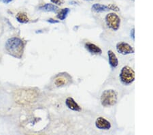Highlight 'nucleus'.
<instances>
[{"label":"nucleus","mask_w":153,"mask_h":135,"mask_svg":"<svg viewBox=\"0 0 153 135\" xmlns=\"http://www.w3.org/2000/svg\"><path fill=\"white\" fill-rule=\"evenodd\" d=\"M6 49L13 57L21 58L23 53V42L18 38H10L6 42Z\"/></svg>","instance_id":"1"},{"label":"nucleus","mask_w":153,"mask_h":135,"mask_svg":"<svg viewBox=\"0 0 153 135\" xmlns=\"http://www.w3.org/2000/svg\"><path fill=\"white\" fill-rule=\"evenodd\" d=\"M117 102V94L115 91L108 90L103 92L101 97V102L102 106L107 107L114 105Z\"/></svg>","instance_id":"2"},{"label":"nucleus","mask_w":153,"mask_h":135,"mask_svg":"<svg viewBox=\"0 0 153 135\" xmlns=\"http://www.w3.org/2000/svg\"><path fill=\"white\" fill-rule=\"evenodd\" d=\"M120 78L123 84L129 85L134 81L135 72L129 66H124L120 71Z\"/></svg>","instance_id":"3"},{"label":"nucleus","mask_w":153,"mask_h":135,"mask_svg":"<svg viewBox=\"0 0 153 135\" xmlns=\"http://www.w3.org/2000/svg\"><path fill=\"white\" fill-rule=\"evenodd\" d=\"M105 21L108 26L114 31L118 29L120 24V19L117 14L114 13H109L105 16Z\"/></svg>","instance_id":"4"},{"label":"nucleus","mask_w":153,"mask_h":135,"mask_svg":"<svg viewBox=\"0 0 153 135\" xmlns=\"http://www.w3.org/2000/svg\"><path fill=\"white\" fill-rule=\"evenodd\" d=\"M117 50L123 55H128L134 53V49L131 46L126 43H119L117 45Z\"/></svg>","instance_id":"5"},{"label":"nucleus","mask_w":153,"mask_h":135,"mask_svg":"<svg viewBox=\"0 0 153 135\" xmlns=\"http://www.w3.org/2000/svg\"><path fill=\"white\" fill-rule=\"evenodd\" d=\"M95 126L100 130H109L111 128V124L107 119L101 117L96 119Z\"/></svg>","instance_id":"6"},{"label":"nucleus","mask_w":153,"mask_h":135,"mask_svg":"<svg viewBox=\"0 0 153 135\" xmlns=\"http://www.w3.org/2000/svg\"><path fill=\"white\" fill-rule=\"evenodd\" d=\"M65 104L69 109L71 110H75V111H80L81 110V108L80 107V106L76 102L75 100H74L72 98H68L67 99H66Z\"/></svg>","instance_id":"7"},{"label":"nucleus","mask_w":153,"mask_h":135,"mask_svg":"<svg viewBox=\"0 0 153 135\" xmlns=\"http://www.w3.org/2000/svg\"><path fill=\"white\" fill-rule=\"evenodd\" d=\"M108 60H109L110 65L114 68H117L118 65V60L114 53L112 51L110 50L108 51Z\"/></svg>","instance_id":"8"},{"label":"nucleus","mask_w":153,"mask_h":135,"mask_svg":"<svg viewBox=\"0 0 153 135\" xmlns=\"http://www.w3.org/2000/svg\"><path fill=\"white\" fill-rule=\"evenodd\" d=\"M85 47L89 52L94 54H101L102 52V49L93 43H86L85 45Z\"/></svg>","instance_id":"9"},{"label":"nucleus","mask_w":153,"mask_h":135,"mask_svg":"<svg viewBox=\"0 0 153 135\" xmlns=\"http://www.w3.org/2000/svg\"><path fill=\"white\" fill-rule=\"evenodd\" d=\"M39 9L42 10L46 11V12H56L59 10V7L55 6V4H46L43 5L42 6H41Z\"/></svg>","instance_id":"10"},{"label":"nucleus","mask_w":153,"mask_h":135,"mask_svg":"<svg viewBox=\"0 0 153 135\" xmlns=\"http://www.w3.org/2000/svg\"><path fill=\"white\" fill-rule=\"evenodd\" d=\"M92 10L96 12H101L110 10V8L108 6H105V5L100 4H95L92 6Z\"/></svg>","instance_id":"11"},{"label":"nucleus","mask_w":153,"mask_h":135,"mask_svg":"<svg viewBox=\"0 0 153 135\" xmlns=\"http://www.w3.org/2000/svg\"><path fill=\"white\" fill-rule=\"evenodd\" d=\"M16 20L21 23H26L29 21V19L27 14L24 12H19L16 16Z\"/></svg>","instance_id":"12"},{"label":"nucleus","mask_w":153,"mask_h":135,"mask_svg":"<svg viewBox=\"0 0 153 135\" xmlns=\"http://www.w3.org/2000/svg\"><path fill=\"white\" fill-rule=\"evenodd\" d=\"M70 9L68 8L62 9L57 14V18L59 19H60V20H61V21L65 20V19H66V17H67V16H68V14H69V12H70Z\"/></svg>","instance_id":"13"},{"label":"nucleus","mask_w":153,"mask_h":135,"mask_svg":"<svg viewBox=\"0 0 153 135\" xmlns=\"http://www.w3.org/2000/svg\"><path fill=\"white\" fill-rule=\"evenodd\" d=\"M65 79L63 77H58L57 78H55V84L56 86H57V87H60V86L65 85Z\"/></svg>","instance_id":"14"},{"label":"nucleus","mask_w":153,"mask_h":135,"mask_svg":"<svg viewBox=\"0 0 153 135\" xmlns=\"http://www.w3.org/2000/svg\"><path fill=\"white\" fill-rule=\"evenodd\" d=\"M51 2L56 5H62L63 4V0H51Z\"/></svg>","instance_id":"15"},{"label":"nucleus","mask_w":153,"mask_h":135,"mask_svg":"<svg viewBox=\"0 0 153 135\" xmlns=\"http://www.w3.org/2000/svg\"><path fill=\"white\" fill-rule=\"evenodd\" d=\"M108 6H109L110 10H114V11H119V8H118V7H117V6H115V5L111 4Z\"/></svg>","instance_id":"16"},{"label":"nucleus","mask_w":153,"mask_h":135,"mask_svg":"<svg viewBox=\"0 0 153 135\" xmlns=\"http://www.w3.org/2000/svg\"><path fill=\"white\" fill-rule=\"evenodd\" d=\"M48 22H49V23H59V21H58L54 20V19H48Z\"/></svg>","instance_id":"17"},{"label":"nucleus","mask_w":153,"mask_h":135,"mask_svg":"<svg viewBox=\"0 0 153 135\" xmlns=\"http://www.w3.org/2000/svg\"><path fill=\"white\" fill-rule=\"evenodd\" d=\"M131 32V36L132 38L134 40V39H135V29L133 28Z\"/></svg>","instance_id":"18"},{"label":"nucleus","mask_w":153,"mask_h":135,"mask_svg":"<svg viewBox=\"0 0 153 135\" xmlns=\"http://www.w3.org/2000/svg\"><path fill=\"white\" fill-rule=\"evenodd\" d=\"M12 1H13V0H0V1H1L4 4H9Z\"/></svg>","instance_id":"19"},{"label":"nucleus","mask_w":153,"mask_h":135,"mask_svg":"<svg viewBox=\"0 0 153 135\" xmlns=\"http://www.w3.org/2000/svg\"><path fill=\"white\" fill-rule=\"evenodd\" d=\"M88 1H93V0H88Z\"/></svg>","instance_id":"20"}]
</instances>
